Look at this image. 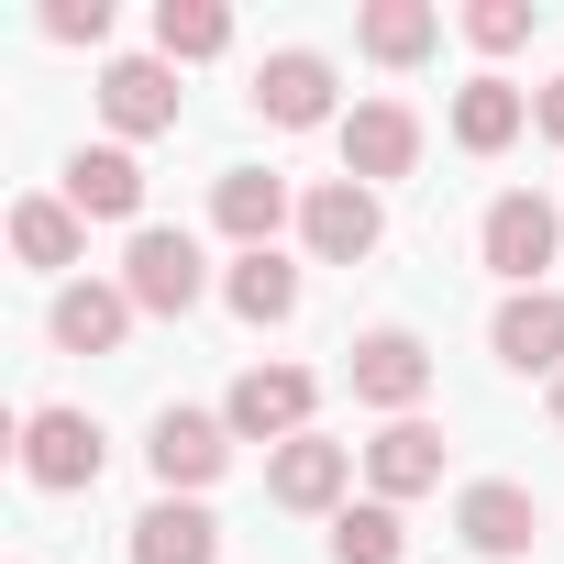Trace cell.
I'll list each match as a JSON object with an SVG mask.
<instances>
[{"mask_svg":"<svg viewBox=\"0 0 564 564\" xmlns=\"http://www.w3.org/2000/svg\"><path fill=\"white\" fill-rule=\"evenodd\" d=\"M344 487H355V443H333V432H300V443H276V454H265V498H276V509H300V520L344 509Z\"/></svg>","mask_w":564,"mask_h":564,"instance_id":"9c48e42d","label":"cell"},{"mask_svg":"<svg viewBox=\"0 0 564 564\" xmlns=\"http://www.w3.org/2000/svg\"><path fill=\"white\" fill-rule=\"evenodd\" d=\"M144 311H133V289L122 276H67L56 289V311H45V333H56V355H122V333H133Z\"/></svg>","mask_w":564,"mask_h":564,"instance_id":"8fae6325","label":"cell"},{"mask_svg":"<svg viewBox=\"0 0 564 564\" xmlns=\"http://www.w3.org/2000/svg\"><path fill=\"white\" fill-rule=\"evenodd\" d=\"M144 465H155V487H166V498H199V487L232 465V421H221V410H155Z\"/></svg>","mask_w":564,"mask_h":564,"instance_id":"8992f818","label":"cell"},{"mask_svg":"<svg viewBox=\"0 0 564 564\" xmlns=\"http://www.w3.org/2000/svg\"><path fill=\"white\" fill-rule=\"evenodd\" d=\"M355 45H366L377 67H421V56L443 45V12H432V0H366V23H355Z\"/></svg>","mask_w":564,"mask_h":564,"instance_id":"44dd1931","label":"cell"},{"mask_svg":"<svg viewBox=\"0 0 564 564\" xmlns=\"http://www.w3.org/2000/svg\"><path fill=\"white\" fill-rule=\"evenodd\" d=\"M410 166H421V111H410V100H355V111H344V177L388 188V177H410Z\"/></svg>","mask_w":564,"mask_h":564,"instance_id":"7c38bea8","label":"cell"},{"mask_svg":"<svg viewBox=\"0 0 564 564\" xmlns=\"http://www.w3.org/2000/svg\"><path fill=\"white\" fill-rule=\"evenodd\" d=\"M254 111H265L276 133H322V122H344V100H333V56L276 45V56L254 67Z\"/></svg>","mask_w":564,"mask_h":564,"instance_id":"ba28073f","label":"cell"},{"mask_svg":"<svg viewBox=\"0 0 564 564\" xmlns=\"http://www.w3.org/2000/svg\"><path fill=\"white\" fill-rule=\"evenodd\" d=\"M399 553H410V531H399L388 498H344L333 509V564H399Z\"/></svg>","mask_w":564,"mask_h":564,"instance_id":"cb8c5ba5","label":"cell"},{"mask_svg":"<svg viewBox=\"0 0 564 564\" xmlns=\"http://www.w3.org/2000/svg\"><path fill=\"white\" fill-rule=\"evenodd\" d=\"M355 399L366 410H388V421H421V399H432V344L410 333V322H377V333H355Z\"/></svg>","mask_w":564,"mask_h":564,"instance_id":"7a4b0ae2","label":"cell"},{"mask_svg":"<svg viewBox=\"0 0 564 564\" xmlns=\"http://www.w3.org/2000/svg\"><path fill=\"white\" fill-rule=\"evenodd\" d=\"M133 564H221V520L199 498H155L133 520Z\"/></svg>","mask_w":564,"mask_h":564,"instance_id":"d6986e66","label":"cell"},{"mask_svg":"<svg viewBox=\"0 0 564 564\" xmlns=\"http://www.w3.org/2000/svg\"><path fill=\"white\" fill-rule=\"evenodd\" d=\"M553 421H564V377H553Z\"/></svg>","mask_w":564,"mask_h":564,"instance_id":"83f0119b","label":"cell"},{"mask_svg":"<svg viewBox=\"0 0 564 564\" xmlns=\"http://www.w3.org/2000/svg\"><path fill=\"white\" fill-rule=\"evenodd\" d=\"M67 210L144 232V166H133V144H78V155H67Z\"/></svg>","mask_w":564,"mask_h":564,"instance_id":"9a60e30c","label":"cell"},{"mask_svg":"<svg viewBox=\"0 0 564 564\" xmlns=\"http://www.w3.org/2000/svg\"><path fill=\"white\" fill-rule=\"evenodd\" d=\"M45 34L56 45H100L111 34V0H45Z\"/></svg>","mask_w":564,"mask_h":564,"instance_id":"484cf974","label":"cell"},{"mask_svg":"<svg viewBox=\"0 0 564 564\" xmlns=\"http://www.w3.org/2000/svg\"><path fill=\"white\" fill-rule=\"evenodd\" d=\"M366 487L399 509V498H432L443 487V432L432 421H388L377 443H366Z\"/></svg>","mask_w":564,"mask_h":564,"instance_id":"2e32d148","label":"cell"},{"mask_svg":"<svg viewBox=\"0 0 564 564\" xmlns=\"http://www.w3.org/2000/svg\"><path fill=\"white\" fill-rule=\"evenodd\" d=\"M210 221H221L243 254H265L276 221H289V177H265V166H221V177H210Z\"/></svg>","mask_w":564,"mask_h":564,"instance_id":"e0dca14e","label":"cell"},{"mask_svg":"<svg viewBox=\"0 0 564 564\" xmlns=\"http://www.w3.org/2000/svg\"><path fill=\"white\" fill-rule=\"evenodd\" d=\"M311 410H322V377H311V366H243L232 399H221L232 443H300Z\"/></svg>","mask_w":564,"mask_h":564,"instance_id":"277c9868","label":"cell"},{"mask_svg":"<svg viewBox=\"0 0 564 564\" xmlns=\"http://www.w3.org/2000/svg\"><path fill=\"white\" fill-rule=\"evenodd\" d=\"M531 133H542V144H564V78H542V89H531Z\"/></svg>","mask_w":564,"mask_h":564,"instance_id":"4316f807","label":"cell"},{"mask_svg":"<svg viewBox=\"0 0 564 564\" xmlns=\"http://www.w3.org/2000/svg\"><path fill=\"white\" fill-rule=\"evenodd\" d=\"M122 289H133V311H155V322H188V311L210 300V265H199V243H188V232L144 221V232H133V254H122Z\"/></svg>","mask_w":564,"mask_h":564,"instance_id":"3957f363","label":"cell"},{"mask_svg":"<svg viewBox=\"0 0 564 564\" xmlns=\"http://www.w3.org/2000/svg\"><path fill=\"white\" fill-rule=\"evenodd\" d=\"M78 243H89V232H78V210H67V199H12V254H23L34 276H67V265H78Z\"/></svg>","mask_w":564,"mask_h":564,"instance_id":"7402d4cb","label":"cell"},{"mask_svg":"<svg viewBox=\"0 0 564 564\" xmlns=\"http://www.w3.org/2000/svg\"><path fill=\"white\" fill-rule=\"evenodd\" d=\"M553 243H564V199H542V188H498L487 221H476V254H487V276H509V289H542Z\"/></svg>","mask_w":564,"mask_h":564,"instance_id":"6da1fadb","label":"cell"},{"mask_svg":"<svg viewBox=\"0 0 564 564\" xmlns=\"http://www.w3.org/2000/svg\"><path fill=\"white\" fill-rule=\"evenodd\" d=\"M232 45V12L221 0H155V56L166 67H199V56H221Z\"/></svg>","mask_w":564,"mask_h":564,"instance_id":"603a6c76","label":"cell"},{"mask_svg":"<svg viewBox=\"0 0 564 564\" xmlns=\"http://www.w3.org/2000/svg\"><path fill=\"white\" fill-rule=\"evenodd\" d=\"M221 300H232V322L265 333V322H289V311H300V265L276 254V243H265V254H232V265H221Z\"/></svg>","mask_w":564,"mask_h":564,"instance_id":"ffe728a7","label":"cell"},{"mask_svg":"<svg viewBox=\"0 0 564 564\" xmlns=\"http://www.w3.org/2000/svg\"><path fill=\"white\" fill-rule=\"evenodd\" d=\"M100 465H111V443H100V421H89V410H34V421H23V476H34L45 498L100 487Z\"/></svg>","mask_w":564,"mask_h":564,"instance_id":"5b68a950","label":"cell"},{"mask_svg":"<svg viewBox=\"0 0 564 564\" xmlns=\"http://www.w3.org/2000/svg\"><path fill=\"white\" fill-rule=\"evenodd\" d=\"M377 232H388V210H377V188H366V177H322V188L300 199V243H311L322 265H366V254H377Z\"/></svg>","mask_w":564,"mask_h":564,"instance_id":"52a82bcc","label":"cell"},{"mask_svg":"<svg viewBox=\"0 0 564 564\" xmlns=\"http://www.w3.org/2000/svg\"><path fill=\"white\" fill-rule=\"evenodd\" d=\"M531 23H542L531 0H476V12H465V45H476V56H509V45H531Z\"/></svg>","mask_w":564,"mask_h":564,"instance_id":"d4e9b609","label":"cell"},{"mask_svg":"<svg viewBox=\"0 0 564 564\" xmlns=\"http://www.w3.org/2000/svg\"><path fill=\"white\" fill-rule=\"evenodd\" d=\"M454 531H465V553L520 564V553L542 542V498H531V487H509V476H487V487H465V498H454Z\"/></svg>","mask_w":564,"mask_h":564,"instance_id":"4fadbf2b","label":"cell"},{"mask_svg":"<svg viewBox=\"0 0 564 564\" xmlns=\"http://www.w3.org/2000/svg\"><path fill=\"white\" fill-rule=\"evenodd\" d=\"M487 344H498L509 377H564V289H509Z\"/></svg>","mask_w":564,"mask_h":564,"instance_id":"5bb4252c","label":"cell"},{"mask_svg":"<svg viewBox=\"0 0 564 564\" xmlns=\"http://www.w3.org/2000/svg\"><path fill=\"white\" fill-rule=\"evenodd\" d=\"M100 122H111L122 144L177 133V67H166V56H111V67H100Z\"/></svg>","mask_w":564,"mask_h":564,"instance_id":"30bf717a","label":"cell"},{"mask_svg":"<svg viewBox=\"0 0 564 564\" xmlns=\"http://www.w3.org/2000/svg\"><path fill=\"white\" fill-rule=\"evenodd\" d=\"M531 133V89H509V78H465L454 89V144L465 155H509Z\"/></svg>","mask_w":564,"mask_h":564,"instance_id":"ac0fdd59","label":"cell"}]
</instances>
